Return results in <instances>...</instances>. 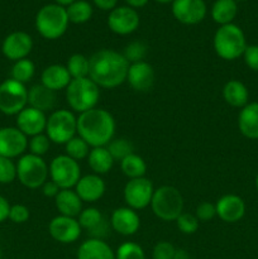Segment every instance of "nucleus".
Returning a JSON list of instances; mask_svg holds the SVG:
<instances>
[{
    "mask_svg": "<svg viewBox=\"0 0 258 259\" xmlns=\"http://www.w3.org/2000/svg\"><path fill=\"white\" fill-rule=\"evenodd\" d=\"M89 77L104 89H114L126 81L129 65L123 53L114 50H101L94 53L90 58Z\"/></svg>",
    "mask_w": 258,
    "mask_h": 259,
    "instance_id": "obj_1",
    "label": "nucleus"
},
{
    "mask_svg": "<svg viewBox=\"0 0 258 259\" xmlns=\"http://www.w3.org/2000/svg\"><path fill=\"white\" fill-rule=\"evenodd\" d=\"M115 134V120L105 109L94 108L77 118V136L90 147H106Z\"/></svg>",
    "mask_w": 258,
    "mask_h": 259,
    "instance_id": "obj_2",
    "label": "nucleus"
},
{
    "mask_svg": "<svg viewBox=\"0 0 258 259\" xmlns=\"http://www.w3.org/2000/svg\"><path fill=\"white\" fill-rule=\"evenodd\" d=\"M247 48V40L243 30L238 25H220L214 35V50L220 58L233 61L243 56Z\"/></svg>",
    "mask_w": 258,
    "mask_h": 259,
    "instance_id": "obj_3",
    "label": "nucleus"
},
{
    "mask_svg": "<svg viewBox=\"0 0 258 259\" xmlns=\"http://www.w3.org/2000/svg\"><path fill=\"white\" fill-rule=\"evenodd\" d=\"M100 99V88L90 77L73 78L66 88V100L78 114L96 108Z\"/></svg>",
    "mask_w": 258,
    "mask_h": 259,
    "instance_id": "obj_4",
    "label": "nucleus"
},
{
    "mask_svg": "<svg viewBox=\"0 0 258 259\" xmlns=\"http://www.w3.org/2000/svg\"><path fill=\"white\" fill-rule=\"evenodd\" d=\"M66 8L58 4H48L40 8L35 17V28L46 39H57L62 37L68 28Z\"/></svg>",
    "mask_w": 258,
    "mask_h": 259,
    "instance_id": "obj_5",
    "label": "nucleus"
},
{
    "mask_svg": "<svg viewBox=\"0 0 258 259\" xmlns=\"http://www.w3.org/2000/svg\"><path fill=\"white\" fill-rule=\"evenodd\" d=\"M151 207L158 219L163 222H176L177 218L184 212V197L176 187L164 185L154 190Z\"/></svg>",
    "mask_w": 258,
    "mask_h": 259,
    "instance_id": "obj_6",
    "label": "nucleus"
},
{
    "mask_svg": "<svg viewBox=\"0 0 258 259\" xmlns=\"http://www.w3.org/2000/svg\"><path fill=\"white\" fill-rule=\"evenodd\" d=\"M50 176V167L45 159L32 153L24 154L17 163V179L28 189L42 187Z\"/></svg>",
    "mask_w": 258,
    "mask_h": 259,
    "instance_id": "obj_7",
    "label": "nucleus"
},
{
    "mask_svg": "<svg viewBox=\"0 0 258 259\" xmlns=\"http://www.w3.org/2000/svg\"><path fill=\"white\" fill-rule=\"evenodd\" d=\"M46 134L56 144H66L77 134V118L72 111L60 109L47 118Z\"/></svg>",
    "mask_w": 258,
    "mask_h": 259,
    "instance_id": "obj_8",
    "label": "nucleus"
},
{
    "mask_svg": "<svg viewBox=\"0 0 258 259\" xmlns=\"http://www.w3.org/2000/svg\"><path fill=\"white\" fill-rule=\"evenodd\" d=\"M28 105V90L24 83L8 78L0 83V111L5 115H18Z\"/></svg>",
    "mask_w": 258,
    "mask_h": 259,
    "instance_id": "obj_9",
    "label": "nucleus"
},
{
    "mask_svg": "<svg viewBox=\"0 0 258 259\" xmlns=\"http://www.w3.org/2000/svg\"><path fill=\"white\" fill-rule=\"evenodd\" d=\"M51 180L61 190L72 189L81 179V168L77 161L66 154L55 157L50 166Z\"/></svg>",
    "mask_w": 258,
    "mask_h": 259,
    "instance_id": "obj_10",
    "label": "nucleus"
},
{
    "mask_svg": "<svg viewBox=\"0 0 258 259\" xmlns=\"http://www.w3.org/2000/svg\"><path fill=\"white\" fill-rule=\"evenodd\" d=\"M154 194L153 184L146 177L129 180L124 187V201L133 210H142L151 205Z\"/></svg>",
    "mask_w": 258,
    "mask_h": 259,
    "instance_id": "obj_11",
    "label": "nucleus"
},
{
    "mask_svg": "<svg viewBox=\"0 0 258 259\" xmlns=\"http://www.w3.org/2000/svg\"><path fill=\"white\" fill-rule=\"evenodd\" d=\"M81 229L78 220L76 218L65 217V215H58L53 218L48 224V233L51 237L58 243L62 244H70L76 242L80 238Z\"/></svg>",
    "mask_w": 258,
    "mask_h": 259,
    "instance_id": "obj_12",
    "label": "nucleus"
},
{
    "mask_svg": "<svg viewBox=\"0 0 258 259\" xmlns=\"http://www.w3.org/2000/svg\"><path fill=\"white\" fill-rule=\"evenodd\" d=\"M28 148V137L17 126L0 128V156L15 158L22 156Z\"/></svg>",
    "mask_w": 258,
    "mask_h": 259,
    "instance_id": "obj_13",
    "label": "nucleus"
},
{
    "mask_svg": "<svg viewBox=\"0 0 258 259\" xmlns=\"http://www.w3.org/2000/svg\"><path fill=\"white\" fill-rule=\"evenodd\" d=\"M108 25L111 32L116 34H131L139 27V15L131 7L115 8L109 14Z\"/></svg>",
    "mask_w": 258,
    "mask_h": 259,
    "instance_id": "obj_14",
    "label": "nucleus"
},
{
    "mask_svg": "<svg viewBox=\"0 0 258 259\" xmlns=\"http://www.w3.org/2000/svg\"><path fill=\"white\" fill-rule=\"evenodd\" d=\"M172 14L182 24L194 25L205 18L206 5L204 0H174Z\"/></svg>",
    "mask_w": 258,
    "mask_h": 259,
    "instance_id": "obj_15",
    "label": "nucleus"
},
{
    "mask_svg": "<svg viewBox=\"0 0 258 259\" xmlns=\"http://www.w3.org/2000/svg\"><path fill=\"white\" fill-rule=\"evenodd\" d=\"M33 39L28 33L25 32H13L7 35L3 42L2 51L3 55L14 62L27 58V56L32 52Z\"/></svg>",
    "mask_w": 258,
    "mask_h": 259,
    "instance_id": "obj_16",
    "label": "nucleus"
},
{
    "mask_svg": "<svg viewBox=\"0 0 258 259\" xmlns=\"http://www.w3.org/2000/svg\"><path fill=\"white\" fill-rule=\"evenodd\" d=\"M47 116L38 109L27 106L17 115V128L27 137H34L46 132Z\"/></svg>",
    "mask_w": 258,
    "mask_h": 259,
    "instance_id": "obj_17",
    "label": "nucleus"
},
{
    "mask_svg": "<svg viewBox=\"0 0 258 259\" xmlns=\"http://www.w3.org/2000/svg\"><path fill=\"white\" fill-rule=\"evenodd\" d=\"M110 227L114 232L120 235L136 234L141 227V218L136 210L131 207H118L113 211L110 217Z\"/></svg>",
    "mask_w": 258,
    "mask_h": 259,
    "instance_id": "obj_18",
    "label": "nucleus"
},
{
    "mask_svg": "<svg viewBox=\"0 0 258 259\" xmlns=\"http://www.w3.org/2000/svg\"><path fill=\"white\" fill-rule=\"evenodd\" d=\"M154 78H156V75H154L153 67L146 61L129 65L126 81L133 90L139 91V93L149 91L153 86Z\"/></svg>",
    "mask_w": 258,
    "mask_h": 259,
    "instance_id": "obj_19",
    "label": "nucleus"
},
{
    "mask_svg": "<svg viewBox=\"0 0 258 259\" xmlns=\"http://www.w3.org/2000/svg\"><path fill=\"white\" fill-rule=\"evenodd\" d=\"M217 215L225 223H237L244 217L245 202L238 195H224L215 204Z\"/></svg>",
    "mask_w": 258,
    "mask_h": 259,
    "instance_id": "obj_20",
    "label": "nucleus"
},
{
    "mask_svg": "<svg viewBox=\"0 0 258 259\" xmlns=\"http://www.w3.org/2000/svg\"><path fill=\"white\" fill-rule=\"evenodd\" d=\"M77 220L81 229H85L91 237L98 238V239H101L104 235H106L109 224H110V223L108 224L103 212L96 207L83 209L78 215Z\"/></svg>",
    "mask_w": 258,
    "mask_h": 259,
    "instance_id": "obj_21",
    "label": "nucleus"
},
{
    "mask_svg": "<svg viewBox=\"0 0 258 259\" xmlns=\"http://www.w3.org/2000/svg\"><path fill=\"white\" fill-rule=\"evenodd\" d=\"M75 191L82 201L95 202L105 194V182L99 175H86L78 180Z\"/></svg>",
    "mask_w": 258,
    "mask_h": 259,
    "instance_id": "obj_22",
    "label": "nucleus"
},
{
    "mask_svg": "<svg viewBox=\"0 0 258 259\" xmlns=\"http://www.w3.org/2000/svg\"><path fill=\"white\" fill-rule=\"evenodd\" d=\"M77 259H115V252L103 239L90 238L78 247Z\"/></svg>",
    "mask_w": 258,
    "mask_h": 259,
    "instance_id": "obj_23",
    "label": "nucleus"
},
{
    "mask_svg": "<svg viewBox=\"0 0 258 259\" xmlns=\"http://www.w3.org/2000/svg\"><path fill=\"white\" fill-rule=\"evenodd\" d=\"M71 76L63 65H51L43 70L40 75V83L53 91L62 90L71 82Z\"/></svg>",
    "mask_w": 258,
    "mask_h": 259,
    "instance_id": "obj_24",
    "label": "nucleus"
},
{
    "mask_svg": "<svg viewBox=\"0 0 258 259\" xmlns=\"http://www.w3.org/2000/svg\"><path fill=\"white\" fill-rule=\"evenodd\" d=\"M56 100H57L56 91L46 88L42 83L32 86L28 90V104H29V106L38 109L43 113L52 110L56 105Z\"/></svg>",
    "mask_w": 258,
    "mask_h": 259,
    "instance_id": "obj_25",
    "label": "nucleus"
},
{
    "mask_svg": "<svg viewBox=\"0 0 258 259\" xmlns=\"http://www.w3.org/2000/svg\"><path fill=\"white\" fill-rule=\"evenodd\" d=\"M238 128L248 139H258V103H248L238 116Z\"/></svg>",
    "mask_w": 258,
    "mask_h": 259,
    "instance_id": "obj_26",
    "label": "nucleus"
},
{
    "mask_svg": "<svg viewBox=\"0 0 258 259\" xmlns=\"http://www.w3.org/2000/svg\"><path fill=\"white\" fill-rule=\"evenodd\" d=\"M55 204L60 215L70 218H77L82 211V200L78 197L72 189L60 190L55 197Z\"/></svg>",
    "mask_w": 258,
    "mask_h": 259,
    "instance_id": "obj_27",
    "label": "nucleus"
},
{
    "mask_svg": "<svg viewBox=\"0 0 258 259\" xmlns=\"http://www.w3.org/2000/svg\"><path fill=\"white\" fill-rule=\"evenodd\" d=\"M223 98L225 103L234 108H244L248 104L249 93L247 86L238 80H230L223 88Z\"/></svg>",
    "mask_w": 258,
    "mask_h": 259,
    "instance_id": "obj_28",
    "label": "nucleus"
},
{
    "mask_svg": "<svg viewBox=\"0 0 258 259\" xmlns=\"http://www.w3.org/2000/svg\"><path fill=\"white\" fill-rule=\"evenodd\" d=\"M88 163L94 174L100 176V175L108 174L113 168L114 158L106 147H95V148L90 149V153L88 156Z\"/></svg>",
    "mask_w": 258,
    "mask_h": 259,
    "instance_id": "obj_29",
    "label": "nucleus"
},
{
    "mask_svg": "<svg viewBox=\"0 0 258 259\" xmlns=\"http://www.w3.org/2000/svg\"><path fill=\"white\" fill-rule=\"evenodd\" d=\"M238 12L237 2L234 0H217L211 8V17L220 25L230 24Z\"/></svg>",
    "mask_w": 258,
    "mask_h": 259,
    "instance_id": "obj_30",
    "label": "nucleus"
},
{
    "mask_svg": "<svg viewBox=\"0 0 258 259\" xmlns=\"http://www.w3.org/2000/svg\"><path fill=\"white\" fill-rule=\"evenodd\" d=\"M121 172L128 177L129 180L144 177L147 172V164L141 156L136 153L129 154L120 161Z\"/></svg>",
    "mask_w": 258,
    "mask_h": 259,
    "instance_id": "obj_31",
    "label": "nucleus"
},
{
    "mask_svg": "<svg viewBox=\"0 0 258 259\" xmlns=\"http://www.w3.org/2000/svg\"><path fill=\"white\" fill-rule=\"evenodd\" d=\"M68 20L75 24H82L91 19L93 15V7L85 0H76L72 4L66 8Z\"/></svg>",
    "mask_w": 258,
    "mask_h": 259,
    "instance_id": "obj_32",
    "label": "nucleus"
},
{
    "mask_svg": "<svg viewBox=\"0 0 258 259\" xmlns=\"http://www.w3.org/2000/svg\"><path fill=\"white\" fill-rule=\"evenodd\" d=\"M71 78H85L89 77V71H90V61L86 56L75 53L71 56L66 65Z\"/></svg>",
    "mask_w": 258,
    "mask_h": 259,
    "instance_id": "obj_33",
    "label": "nucleus"
},
{
    "mask_svg": "<svg viewBox=\"0 0 258 259\" xmlns=\"http://www.w3.org/2000/svg\"><path fill=\"white\" fill-rule=\"evenodd\" d=\"M35 73V66L28 58L17 61L12 67V77L13 80L18 81L20 83L29 82Z\"/></svg>",
    "mask_w": 258,
    "mask_h": 259,
    "instance_id": "obj_34",
    "label": "nucleus"
},
{
    "mask_svg": "<svg viewBox=\"0 0 258 259\" xmlns=\"http://www.w3.org/2000/svg\"><path fill=\"white\" fill-rule=\"evenodd\" d=\"M66 156L70 158L75 159V161H80V159L88 158L89 153H90V146L81 138L80 136H75L72 139L65 144Z\"/></svg>",
    "mask_w": 258,
    "mask_h": 259,
    "instance_id": "obj_35",
    "label": "nucleus"
},
{
    "mask_svg": "<svg viewBox=\"0 0 258 259\" xmlns=\"http://www.w3.org/2000/svg\"><path fill=\"white\" fill-rule=\"evenodd\" d=\"M108 151L110 152L114 161H121L129 154L134 153V146L129 139L126 138H116L113 139L110 143L106 146Z\"/></svg>",
    "mask_w": 258,
    "mask_h": 259,
    "instance_id": "obj_36",
    "label": "nucleus"
},
{
    "mask_svg": "<svg viewBox=\"0 0 258 259\" xmlns=\"http://www.w3.org/2000/svg\"><path fill=\"white\" fill-rule=\"evenodd\" d=\"M115 259H146V253L137 243L125 242L116 249Z\"/></svg>",
    "mask_w": 258,
    "mask_h": 259,
    "instance_id": "obj_37",
    "label": "nucleus"
},
{
    "mask_svg": "<svg viewBox=\"0 0 258 259\" xmlns=\"http://www.w3.org/2000/svg\"><path fill=\"white\" fill-rule=\"evenodd\" d=\"M147 50L148 48H147V46L143 42L136 40V42H132L126 46L123 56L129 63L141 62V61H144V58H146Z\"/></svg>",
    "mask_w": 258,
    "mask_h": 259,
    "instance_id": "obj_38",
    "label": "nucleus"
},
{
    "mask_svg": "<svg viewBox=\"0 0 258 259\" xmlns=\"http://www.w3.org/2000/svg\"><path fill=\"white\" fill-rule=\"evenodd\" d=\"M177 228L184 234H194L199 229V219L195 214H190V212H182L179 218L176 219Z\"/></svg>",
    "mask_w": 258,
    "mask_h": 259,
    "instance_id": "obj_39",
    "label": "nucleus"
},
{
    "mask_svg": "<svg viewBox=\"0 0 258 259\" xmlns=\"http://www.w3.org/2000/svg\"><path fill=\"white\" fill-rule=\"evenodd\" d=\"M17 179V164L13 159L0 156V184H12Z\"/></svg>",
    "mask_w": 258,
    "mask_h": 259,
    "instance_id": "obj_40",
    "label": "nucleus"
},
{
    "mask_svg": "<svg viewBox=\"0 0 258 259\" xmlns=\"http://www.w3.org/2000/svg\"><path fill=\"white\" fill-rule=\"evenodd\" d=\"M51 146V141L47 137V134L42 133L38 136L30 137V141H28V148H29L30 153L34 156H45L48 152Z\"/></svg>",
    "mask_w": 258,
    "mask_h": 259,
    "instance_id": "obj_41",
    "label": "nucleus"
},
{
    "mask_svg": "<svg viewBox=\"0 0 258 259\" xmlns=\"http://www.w3.org/2000/svg\"><path fill=\"white\" fill-rule=\"evenodd\" d=\"M175 252L176 248L174 247V244L169 242H159L154 245L152 255L153 259H174Z\"/></svg>",
    "mask_w": 258,
    "mask_h": 259,
    "instance_id": "obj_42",
    "label": "nucleus"
},
{
    "mask_svg": "<svg viewBox=\"0 0 258 259\" xmlns=\"http://www.w3.org/2000/svg\"><path fill=\"white\" fill-rule=\"evenodd\" d=\"M29 209L25 205L15 204L10 206L9 219L15 224H23L29 219Z\"/></svg>",
    "mask_w": 258,
    "mask_h": 259,
    "instance_id": "obj_43",
    "label": "nucleus"
},
{
    "mask_svg": "<svg viewBox=\"0 0 258 259\" xmlns=\"http://www.w3.org/2000/svg\"><path fill=\"white\" fill-rule=\"evenodd\" d=\"M195 215H196V218L199 219V222H209V220H211L212 218L217 215L215 205L207 201L201 202V204L197 205Z\"/></svg>",
    "mask_w": 258,
    "mask_h": 259,
    "instance_id": "obj_44",
    "label": "nucleus"
},
{
    "mask_svg": "<svg viewBox=\"0 0 258 259\" xmlns=\"http://www.w3.org/2000/svg\"><path fill=\"white\" fill-rule=\"evenodd\" d=\"M244 62L250 70L258 72V45L247 46L244 53H243Z\"/></svg>",
    "mask_w": 258,
    "mask_h": 259,
    "instance_id": "obj_45",
    "label": "nucleus"
},
{
    "mask_svg": "<svg viewBox=\"0 0 258 259\" xmlns=\"http://www.w3.org/2000/svg\"><path fill=\"white\" fill-rule=\"evenodd\" d=\"M42 190H43V195H45V196L56 197L57 196L58 192H60L61 189L55 184V182L52 181V180H47V181L43 184Z\"/></svg>",
    "mask_w": 258,
    "mask_h": 259,
    "instance_id": "obj_46",
    "label": "nucleus"
},
{
    "mask_svg": "<svg viewBox=\"0 0 258 259\" xmlns=\"http://www.w3.org/2000/svg\"><path fill=\"white\" fill-rule=\"evenodd\" d=\"M10 206H12V205L9 204V201H8L4 196H2V195H0V223H3V222H5L7 219H9Z\"/></svg>",
    "mask_w": 258,
    "mask_h": 259,
    "instance_id": "obj_47",
    "label": "nucleus"
},
{
    "mask_svg": "<svg viewBox=\"0 0 258 259\" xmlns=\"http://www.w3.org/2000/svg\"><path fill=\"white\" fill-rule=\"evenodd\" d=\"M94 4L101 10H113L115 9V5L118 0H93Z\"/></svg>",
    "mask_w": 258,
    "mask_h": 259,
    "instance_id": "obj_48",
    "label": "nucleus"
},
{
    "mask_svg": "<svg viewBox=\"0 0 258 259\" xmlns=\"http://www.w3.org/2000/svg\"><path fill=\"white\" fill-rule=\"evenodd\" d=\"M126 4H129L131 8H142L148 3V0H125Z\"/></svg>",
    "mask_w": 258,
    "mask_h": 259,
    "instance_id": "obj_49",
    "label": "nucleus"
},
{
    "mask_svg": "<svg viewBox=\"0 0 258 259\" xmlns=\"http://www.w3.org/2000/svg\"><path fill=\"white\" fill-rule=\"evenodd\" d=\"M174 259H190V258H189V254L186 253V250L176 249V252H175V255H174Z\"/></svg>",
    "mask_w": 258,
    "mask_h": 259,
    "instance_id": "obj_50",
    "label": "nucleus"
},
{
    "mask_svg": "<svg viewBox=\"0 0 258 259\" xmlns=\"http://www.w3.org/2000/svg\"><path fill=\"white\" fill-rule=\"evenodd\" d=\"M73 2H76V0H56V3H57L58 5H62V7H68V5L72 4Z\"/></svg>",
    "mask_w": 258,
    "mask_h": 259,
    "instance_id": "obj_51",
    "label": "nucleus"
},
{
    "mask_svg": "<svg viewBox=\"0 0 258 259\" xmlns=\"http://www.w3.org/2000/svg\"><path fill=\"white\" fill-rule=\"evenodd\" d=\"M157 3H162V4H166V3H174V0H156Z\"/></svg>",
    "mask_w": 258,
    "mask_h": 259,
    "instance_id": "obj_52",
    "label": "nucleus"
},
{
    "mask_svg": "<svg viewBox=\"0 0 258 259\" xmlns=\"http://www.w3.org/2000/svg\"><path fill=\"white\" fill-rule=\"evenodd\" d=\"M255 187H257V190H258V175H257V177H255Z\"/></svg>",
    "mask_w": 258,
    "mask_h": 259,
    "instance_id": "obj_53",
    "label": "nucleus"
},
{
    "mask_svg": "<svg viewBox=\"0 0 258 259\" xmlns=\"http://www.w3.org/2000/svg\"><path fill=\"white\" fill-rule=\"evenodd\" d=\"M234 2H243V0H234Z\"/></svg>",
    "mask_w": 258,
    "mask_h": 259,
    "instance_id": "obj_54",
    "label": "nucleus"
}]
</instances>
